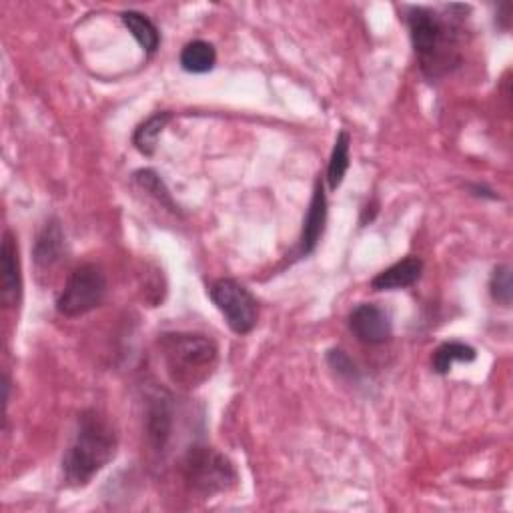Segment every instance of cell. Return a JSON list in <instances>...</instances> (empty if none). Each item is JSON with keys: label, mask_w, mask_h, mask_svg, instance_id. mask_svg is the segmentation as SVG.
Segmentation results:
<instances>
[{"label": "cell", "mask_w": 513, "mask_h": 513, "mask_svg": "<svg viewBox=\"0 0 513 513\" xmlns=\"http://www.w3.org/2000/svg\"><path fill=\"white\" fill-rule=\"evenodd\" d=\"M421 73L443 79L461 65V29L453 17L427 7H409L405 15Z\"/></svg>", "instance_id": "obj_1"}, {"label": "cell", "mask_w": 513, "mask_h": 513, "mask_svg": "<svg viewBox=\"0 0 513 513\" xmlns=\"http://www.w3.org/2000/svg\"><path fill=\"white\" fill-rule=\"evenodd\" d=\"M119 439L113 423L95 409L79 415L75 437L63 457L67 485L85 487L117 455Z\"/></svg>", "instance_id": "obj_2"}, {"label": "cell", "mask_w": 513, "mask_h": 513, "mask_svg": "<svg viewBox=\"0 0 513 513\" xmlns=\"http://www.w3.org/2000/svg\"><path fill=\"white\" fill-rule=\"evenodd\" d=\"M161 355L171 381L179 387L195 389L213 375L219 349L205 335L167 333L161 337Z\"/></svg>", "instance_id": "obj_3"}, {"label": "cell", "mask_w": 513, "mask_h": 513, "mask_svg": "<svg viewBox=\"0 0 513 513\" xmlns=\"http://www.w3.org/2000/svg\"><path fill=\"white\" fill-rule=\"evenodd\" d=\"M181 473L191 491L213 497L233 489L239 481L235 465L221 451L207 445H193L183 461Z\"/></svg>", "instance_id": "obj_4"}, {"label": "cell", "mask_w": 513, "mask_h": 513, "mask_svg": "<svg viewBox=\"0 0 513 513\" xmlns=\"http://www.w3.org/2000/svg\"><path fill=\"white\" fill-rule=\"evenodd\" d=\"M107 295V275L95 263L77 267L57 299V311L63 317H81L97 309Z\"/></svg>", "instance_id": "obj_5"}, {"label": "cell", "mask_w": 513, "mask_h": 513, "mask_svg": "<svg viewBox=\"0 0 513 513\" xmlns=\"http://www.w3.org/2000/svg\"><path fill=\"white\" fill-rule=\"evenodd\" d=\"M209 295L237 335H247L255 329L259 317L257 301L241 283L235 279H219L211 285Z\"/></svg>", "instance_id": "obj_6"}, {"label": "cell", "mask_w": 513, "mask_h": 513, "mask_svg": "<svg viewBox=\"0 0 513 513\" xmlns=\"http://www.w3.org/2000/svg\"><path fill=\"white\" fill-rule=\"evenodd\" d=\"M349 329L365 345H381L391 337L393 325L385 309L373 303L357 305L349 315Z\"/></svg>", "instance_id": "obj_7"}, {"label": "cell", "mask_w": 513, "mask_h": 513, "mask_svg": "<svg viewBox=\"0 0 513 513\" xmlns=\"http://www.w3.org/2000/svg\"><path fill=\"white\" fill-rule=\"evenodd\" d=\"M23 277H21V259L19 245L11 231L3 235V247H0V293H3L5 305H17L21 299Z\"/></svg>", "instance_id": "obj_8"}, {"label": "cell", "mask_w": 513, "mask_h": 513, "mask_svg": "<svg viewBox=\"0 0 513 513\" xmlns=\"http://www.w3.org/2000/svg\"><path fill=\"white\" fill-rule=\"evenodd\" d=\"M145 433L153 451L163 453L173 433V405L165 393H157L147 403Z\"/></svg>", "instance_id": "obj_9"}, {"label": "cell", "mask_w": 513, "mask_h": 513, "mask_svg": "<svg viewBox=\"0 0 513 513\" xmlns=\"http://www.w3.org/2000/svg\"><path fill=\"white\" fill-rule=\"evenodd\" d=\"M325 223H327V197H325L321 179H317L313 197L309 203V211L303 221V233H301V243H299L301 255H311L317 249L319 239L323 237V231H325Z\"/></svg>", "instance_id": "obj_10"}, {"label": "cell", "mask_w": 513, "mask_h": 513, "mask_svg": "<svg viewBox=\"0 0 513 513\" xmlns=\"http://www.w3.org/2000/svg\"><path fill=\"white\" fill-rule=\"evenodd\" d=\"M35 263L41 273L53 271L65 257V233L57 219L49 221L35 243Z\"/></svg>", "instance_id": "obj_11"}, {"label": "cell", "mask_w": 513, "mask_h": 513, "mask_svg": "<svg viewBox=\"0 0 513 513\" xmlns=\"http://www.w3.org/2000/svg\"><path fill=\"white\" fill-rule=\"evenodd\" d=\"M421 273H423V261L417 257H405V259L393 263L391 267H387L385 271H381L377 277H373L371 289L373 291L405 289V287L415 285L419 281Z\"/></svg>", "instance_id": "obj_12"}, {"label": "cell", "mask_w": 513, "mask_h": 513, "mask_svg": "<svg viewBox=\"0 0 513 513\" xmlns=\"http://www.w3.org/2000/svg\"><path fill=\"white\" fill-rule=\"evenodd\" d=\"M121 21L149 55H153L159 49V45H161L159 29L153 25V21L147 15L137 13V11H127L121 15Z\"/></svg>", "instance_id": "obj_13"}, {"label": "cell", "mask_w": 513, "mask_h": 513, "mask_svg": "<svg viewBox=\"0 0 513 513\" xmlns=\"http://www.w3.org/2000/svg\"><path fill=\"white\" fill-rule=\"evenodd\" d=\"M217 51L207 41H193L181 51V67L193 75H205L215 69Z\"/></svg>", "instance_id": "obj_14"}, {"label": "cell", "mask_w": 513, "mask_h": 513, "mask_svg": "<svg viewBox=\"0 0 513 513\" xmlns=\"http://www.w3.org/2000/svg\"><path fill=\"white\" fill-rule=\"evenodd\" d=\"M173 115L163 111V113H155L151 115L145 123H141L133 135V145L137 147V151L141 155L151 157L157 149V141L161 137V133L165 131V127L171 123Z\"/></svg>", "instance_id": "obj_15"}, {"label": "cell", "mask_w": 513, "mask_h": 513, "mask_svg": "<svg viewBox=\"0 0 513 513\" xmlns=\"http://www.w3.org/2000/svg\"><path fill=\"white\" fill-rule=\"evenodd\" d=\"M475 357H477V353L471 345H465L461 341H447L435 349V353L431 357V365H433L435 373L447 375L455 361L471 363V361H475Z\"/></svg>", "instance_id": "obj_16"}, {"label": "cell", "mask_w": 513, "mask_h": 513, "mask_svg": "<svg viewBox=\"0 0 513 513\" xmlns=\"http://www.w3.org/2000/svg\"><path fill=\"white\" fill-rule=\"evenodd\" d=\"M349 149H351V139L347 131H341L335 139L333 145V153L329 159V167H327V183L329 189L335 191L337 187H341L347 171H349Z\"/></svg>", "instance_id": "obj_17"}, {"label": "cell", "mask_w": 513, "mask_h": 513, "mask_svg": "<svg viewBox=\"0 0 513 513\" xmlns=\"http://www.w3.org/2000/svg\"><path fill=\"white\" fill-rule=\"evenodd\" d=\"M135 181H137V185H139L141 189H145L149 195H153L163 207H167V209L173 211V213L179 211L177 205H175V201H173V197H171V193H169V189H167V185L163 183V179H161L153 169H141V171H137V173H135Z\"/></svg>", "instance_id": "obj_18"}, {"label": "cell", "mask_w": 513, "mask_h": 513, "mask_svg": "<svg viewBox=\"0 0 513 513\" xmlns=\"http://www.w3.org/2000/svg\"><path fill=\"white\" fill-rule=\"evenodd\" d=\"M489 293L493 301H497L503 307L511 305L513 285H511V267L509 265H497L489 279Z\"/></svg>", "instance_id": "obj_19"}, {"label": "cell", "mask_w": 513, "mask_h": 513, "mask_svg": "<svg viewBox=\"0 0 513 513\" xmlns=\"http://www.w3.org/2000/svg\"><path fill=\"white\" fill-rule=\"evenodd\" d=\"M327 363L329 367L341 375V377H347V379H353L357 375V369H355V363L351 361V357L343 351V349H329L327 351Z\"/></svg>", "instance_id": "obj_20"}]
</instances>
